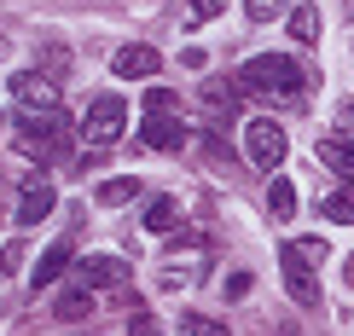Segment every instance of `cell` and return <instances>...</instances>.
Listing matches in <instances>:
<instances>
[{"instance_id": "cell-23", "label": "cell", "mask_w": 354, "mask_h": 336, "mask_svg": "<svg viewBox=\"0 0 354 336\" xmlns=\"http://www.w3.org/2000/svg\"><path fill=\"white\" fill-rule=\"evenodd\" d=\"M128 330H134V336H169L163 325H157V319L151 313H134V325H128Z\"/></svg>"}, {"instance_id": "cell-5", "label": "cell", "mask_w": 354, "mask_h": 336, "mask_svg": "<svg viewBox=\"0 0 354 336\" xmlns=\"http://www.w3.org/2000/svg\"><path fill=\"white\" fill-rule=\"evenodd\" d=\"M244 157H250L256 168L273 174L279 163H285V128H279L273 116H250V128H244Z\"/></svg>"}, {"instance_id": "cell-1", "label": "cell", "mask_w": 354, "mask_h": 336, "mask_svg": "<svg viewBox=\"0 0 354 336\" xmlns=\"http://www.w3.org/2000/svg\"><path fill=\"white\" fill-rule=\"evenodd\" d=\"M239 87L244 93H256V99H268V105H297L302 110V70H297V58L290 52H261V58H250V64L239 70Z\"/></svg>"}, {"instance_id": "cell-3", "label": "cell", "mask_w": 354, "mask_h": 336, "mask_svg": "<svg viewBox=\"0 0 354 336\" xmlns=\"http://www.w3.org/2000/svg\"><path fill=\"white\" fill-rule=\"evenodd\" d=\"M18 145H24V157H35V163L70 157V122H64V110H53V116L18 110Z\"/></svg>"}, {"instance_id": "cell-2", "label": "cell", "mask_w": 354, "mask_h": 336, "mask_svg": "<svg viewBox=\"0 0 354 336\" xmlns=\"http://www.w3.org/2000/svg\"><path fill=\"white\" fill-rule=\"evenodd\" d=\"M331 255L326 238H297V244H279V267H285V290L297 308H314L319 302V284H314V267Z\"/></svg>"}, {"instance_id": "cell-11", "label": "cell", "mask_w": 354, "mask_h": 336, "mask_svg": "<svg viewBox=\"0 0 354 336\" xmlns=\"http://www.w3.org/2000/svg\"><path fill=\"white\" fill-rule=\"evenodd\" d=\"M64 267H70V238H58V244H47V255L35 261L29 284H35V290H53L58 279H64Z\"/></svg>"}, {"instance_id": "cell-7", "label": "cell", "mask_w": 354, "mask_h": 336, "mask_svg": "<svg viewBox=\"0 0 354 336\" xmlns=\"http://www.w3.org/2000/svg\"><path fill=\"white\" fill-rule=\"evenodd\" d=\"M76 284L82 290H122L128 284V261L122 255H82L76 261Z\"/></svg>"}, {"instance_id": "cell-22", "label": "cell", "mask_w": 354, "mask_h": 336, "mask_svg": "<svg viewBox=\"0 0 354 336\" xmlns=\"http://www.w3.org/2000/svg\"><path fill=\"white\" fill-rule=\"evenodd\" d=\"M174 250H209V238H203L198 226H180L174 232Z\"/></svg>"}, {"instance_id": "cell-8", "label": "cell", "mask_w": 354, "mask_h": 336, "mask_svg": "<svg viewBox=\"0 0 354 336\" xmlns=\"http://www.w3.org/2000/svg\"><path fill=\"white\" fill-rule=\"evenodd\" d=\"M140 139L151 145V151H174V145L186 139V128H180V116H174V110H145V128H140Z\"/></svg>"}, {"instance_id": "cell-16", "label": "cell", "mask_w": 354, "mask_h": 336, "mask_svg": "<svg viewBox=\"0 0 354 336\" xmlns=\"http://www.w3.org/2000/svg\"><path fill=\"white\" fill-rule=\"evenodd\" d=\"M203 110H209L215 122H232V116H239V99H232V87H227V81H209V87H203Z\"/></svg>"}, {"instance_id": "cell-12", "label": "cell", "mask_w": 354, "mask_h": 336, "mask_svg": "<svg viewBox=\"0 0 354 336\" xmlns=\"http://www.w3.org/2000/svg\"><path fill=\"white\" fill-rule=\"evenodd\" d=\"M319 163H326L331 174H343V186L354 192V145L348 139H319Z\"/></svg>"}, {"instance_id": "cell-13", "label": "cell", "mask_w": 354, "mask_h": 336, "mask_svg": "<svg viewBox=\"0 0 354 336\" xmlns=\"http://www.w3.org/2000/svg\"><path fill=\"white\" fill-rule=\"evenodd\" d=\"M140 197V180L134 174H111V180L93 186V203H105V209H116V203H134Z\"/></svg>"}, {"instance_id": "cell-6", "label": "cell", "mask_w": 354, "mask_h": 336, "mask_svg": "<svg viewBox=\"0 0 354 336\" xmlns=\"http://www.w3.org/2000/svg\"><path fill=\"white\" fill-rule=\"evenodd\" d=\"M12 99H18V110H29V116L64 110V105H58V81L41 76V70H18V76H12Z\"/></svg>"}, {"instance_id": "cell-27", "label": "cell", "mask_w": 354, "mask_h": 336, "mask_svg": "<svg viewBox=\"0 0 354 336\" xmlns=\"http://www.w3.org/2000/svg\"><path fill=\"white\" fill-rule=\"evenodd\" d=\"M221 6H227V0H198V6H192V12H198V18H215Z\"/></svg>"}, {"instance_id": "cell-15", "label": "cell", "mask_w": 354, "mask_h": 336, "mask_svg": "<svg viewBox=\"0 0 354 336\" xmlns=\"http://www.w3.org/2000/svg\"><path fill=\"white\" fill-rule=\"evenodd\" d=\"M290 41H297V47H314L319 41V6H308V0L290 6Z\"/></svg>"}, {"instance_id": "cell-28", "label": "cell", "mask_w": 354, "mask_h": 336, "mask_svg": "<svg viewBox=\"0 0 354 336\" xmlns=\"http://www.w3.org/2000/svg\"><path fill=\"white\" fill-rule=\"evenodd\" d=\"M348 284H354V255H348Z\"/></svg>"}, {"instance_id": "cell-19", "label": "cell", "mask_w": 354, "mask_h": 336, "mask_svg": "<svg viewBox=\"0 0 354 336\" xmlns=\"http://www.w3.org/2000/svg\"><path fill=\"white\" fill-rule=\"evenodd\" d=\"M326 221L354 226V192H331V197H326Z\"/></svg>"}, {"instance_id": "cell-24", "label": "cell", "mask_w": 354, "mask_h": 336, "mask_svg": "<svg viewBox=\"0 0 354 336\" xmlns=\"http://www.w3.org/2000/svg\"><path fill=\"white\" fill-rule=\"evenodd\" d=\"M18 261H24V238H18V244H6V250H0V273H18Z\"/></svg>"}, {"instance_id": "cell-9", "label": "cell", "mask_w": 354, "mask_h": 336, "mask_svg": "<svg viewBox=\"0 0 354 336\" xmlns=\"http://www.w3.org/2000/svg\"><path fill=\"white\" fill-rule=\"evenodd\" d=\"M111 76H122V81L157 76V47H116L111 52Z\"/></svg>"}, {"instance_id": "cell-17", "label": "cell", "mask_w": 354, "mask_h": 336, "mask_svg": "<svg viewBox=\"0 0 354 336\" xmlns=\"http://www.w3.org/2000/svg\"><path fill=\"white\" fill-rule=\"evenodd\" d=\"M268 209H273V221H297V209H302L297 186H290V180H273V186H268Z\"/></svg>"}, {"instance_id": "cell-20", "label": "cell", "mask_w": 354, "mask_h": 336, "mask_svg": "<svg viewBox=\"0 0 354 336\" xmlns=\"http://www.w3.org/2000/svg\"><path fill=\"white\" fill-rule=\"evenodd\" d=\"M180 336H232L221 319H203V313H186L180 319Z\"/></svg>"}, {"instance_id": "cell-25", "label": "cell", "mask_w": 354, "mask_h": 336, "mask_svg": "<svg viewBox=\"0 0 354 336\" xmlns=\"http://www.w3.org/2000/svg\"><path fill=\"white\" fill-rule=\"evenodd\" d=\"M145 110H174V93H163V87H151V93H145Z\"/></svg>"}, {"instance_id": "cell-21", "label": "cell", "mask_w": 354, "mask_h": 336, "mask_svg": "<svg viewBox=\"0 0 354 336\" xmlns=\"http://www.w3.org/2000/svg\"><path fill=\"white\" fill-rule=\"evenodd\" d=\"M279 6H285V0H244L250 23H273V18H279Z\"/></svg>"}, {"instance_id": "cell-14", "label": "cell", "mask_w": 354, "mask_h": 336, "mask_svg": "<svg viewBox=\"0 0 354 336\" xmlns=\"http://www.w3.org/2000/svg\"><path fill=\"white\" fill-rule=\"evenodd\" d=\"M174 221H180L174 197H151V203H145V232H157V238H174V232H180Z\"/></svg>"}, {"instance_id": "cell-10", "label": "cell", "mask_w": 354, "mask_h": 336, "mask_svg": "<svg viewBox=\"0 0 354 336\" xmlns=\"http://www.w3.org/2000/svg\"><path fill=\"white\" fill-rule=\"evenodd\" d=\"M53 203H58L53 180H29V186H24V197H18V226H41V221L53 215Z\"/></svg>"}, {"instance_id": "cell-18", "label": "cell", "mask_w": 354, "mask_h": 336, "mask_svg": "<svg viewBox=\"0 0 354 336\" xmlns=\"http://www.w3.org/2000/svg\"><path fill=\"white\" fill-rule=\"evenodd\" d=\"M53 313H58V319H87V313H93V290H82V284H70V290H58V302H53Z\"/></svg>"}, {"instance_id": "cell-26", "label": "cell", "mask_w": 354, "mask_h": 336, "mask_svg": "<svg viewBox=\"0 0 354 336\" xmlns=\"http://www.w3.org/2000/svg\"><path fill=\"white\" fill-rule=\"evenodd\" d=\"M244 290H250V273H227V296H232V302H239V296H244Z\"/></svg>"}, {"instance_id": "cell-4", "label": "cell", "mask_w": 354, "mask_h": 336, "mask_svg": "<svg viewBox=\"0 0 354 336\" xmlns=\"http://www.w3.org/2000/svg\"><path fill=\"white\" fill-rule=\"evenodd\" d=\"M128 128V99L122 93H99L93 105H87V122H82V139L87 145H116Z\"/></svg>"}]
</instances>
